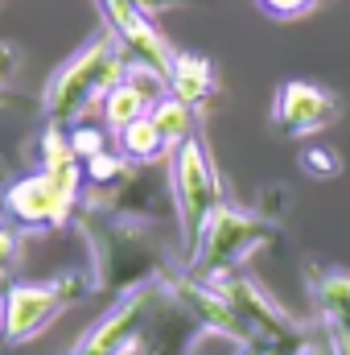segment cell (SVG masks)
I'll return each mask as SVG.
<instances>
[{
	"label": "cell",
	"instance_id": "cell-9",
	"mask_svg": "<svg viewBox=\"0 0 350 355\" xmlns=\"http://www.w3.org/2000/svg\"><path fill=\"white\" fill-rule=\"evenodd\" d=\"M95 8H99V17H103V29L124 46L128 62L149 67V71H157V75H169L177 50L165 42V33L157 29V21H153L145 8H136L132 0H95Z\"/></svg>",
	"mask_w": 350,
	"mask_h": 355
},
{
	"label": "cell",
	"instance_id": "cell-14",
	"mask_svg": "<svg viewBox=\"0 0 350 355\" xmlns=\"http://www.w3.org/2000/svg\"><path fill=\"white\" fill-rule=\"evenodd\" d=\"M149 116H153V120H157V128L169 137V145H181L185 137H194V132H198V112H194V107H185V103L174 99V95L157 99V107H153Z\"/></svg>",
	"mask_w": 350,
	"mask_h": 355
},
{
	"label": "cell",
	"instance_id": "cell-20",
	"mask_svg": "<svg viewBox=\"0 0 350 355\" xmlns=\"http://www.w3.org/2000/svg\"><path fill=\"white\" fill-rule=\"evenodd\" d=\"M12 75H17V50L8 42H0V87H8Z\"/></svg>",
	"mask_w": 350,
	"mask_h": 355
},
{
	"label": "cell",
	"instance_id": "cell-2",
	"mask_svg": "<svg viewBox=\"0 0 350 355\" xmlns=\"http://www.w3.org/2000/svg\"><path fill=\"white\" fill-rule=\"evenodd\" d=\"M87 194L83 157L71 145L66 128L46 124L37 141V170L4 186L0 211L21 232H58L75 223V211Z\"/></svg>",
	"mask_w": 350,
	"mask_h": 355
},
{
	"label": "cell",
	"instance_id": "cell-16",
	"mask_svg": "<svg viewBox=\"0 0 350 355\" xmlns=\"http://www.w3.org/2000/svg\"><path fill=\"white\" fill-rule=\"evenodd\" d=\"M66 132H71V145H75V153H79L83 162L116 145V137H111L107 128H87V124H75V128H66Z\"/></svg>",
	"mask_w": 350,
	"mask_h": 355
},
{
	"label": "cell",
	"instance_id": "cell-13",
	"mask_svg": "<svg viewBox=\"0 0 350 355\" xmlns=\"http://www.w3.org/2000/svg\"><path fill=\"white\" fill-rule=\"evenodd\" d=\"M116 149L132 162V166H153V162H161V157H169V137L157 128V120L153 116H140V120H132L128 128H120L116 132Z\"/></svg>",
	"mask_w": 350,
	"mask_h": 355
},
{
	"label": "cell",
	"instance_id": "cell-11",
	"mask_svg": "<svg viewBox=\"0 0 350 355\" xmlns=\"http://www.w3.org/2000/svg\"><path fill=\"white\" fill-rule=\"evenodd\" d=\"M309 302L326 335L334 339L338 355H350V272L334 265H309L305 268Z\"/></svg>",
	"mask_w": 350,
	"mask_h": 355
},
{
	"label": "cell",
	"instance_id": "cell-17",
	"mask_svg": "<svg viewBox=\"0 0 350 355\" xmlns=\"http://www.w3.org/2000/svg\"><path fill=\"white\" fill-rule=\"evenodd\" d=\"M256 4H260L272 21H297V17H309L313 8H322L330 0H256Z\"/></svg>",
	"mask_w": 350,
	"mask_h": 355
},
{
	"label": "cell",
	"instance_id": "cell-4",
	"mask_svg": "<svg viewBox=\"0 0 350 355\" xmlns=\"http://www.w3.org/2000/svg\"><path fill=\"white\" fill-rule=\"evenodd\" d=\"M95 289L91 272L66 268L50 281H17L0 293V343L4 347H25L42 339L71 306H79Z\"/></svg>",
	"mask_w": 350,
	"mask_h": 355
},
{
	"label": "cell",
	"instance_id": "cell-3",
	"mask_svg": "<svg viewBox=\"0 0 350 355\" xmlns=\"http://www.w3.org/2000/svg\"><path fill=\"white\" fill-rule=\"evenodd\" d=\"M128 75V54L124 46L103 29L91 42H83L50 79L42 91V116L54 128H75L87 120L91 107L103 103V95Z\"/></svg>",
	"mask_w": 350,
	"mask_h": 355
},
{
	"label": "cell",
	"instance_id": "cell-19",
	"mask_svg": "<svg viewBox=\"0 0 350 355\" xmlns=\"http://www.w3.org/2000/svg\"><path fill=\"white\" fill-rule=\"evenodd\" d=\"M297 355H338V347H334V339L326 335V327H322V322H313V327H309V335H305V343L297 347Z\"/></svg>",
	"mask_w": 350,
	"mask_h": 355
},
{
	"label": "cell",
	"instance_id": "cell-8",
	"mask_svg": "<svg viewBox=\"0 0 350 355\" xmlns=\"http://www.w3.org/2000/svg\"><path fill=\"white\" fill-rule=\"evenodd\" d=\"M165 297L169 293H165V281L161 277L149 281V285H140V289L120 293L95 318V327H91L87 335H79L71 343L66 355H132V352H140V343L149 335V322L165 306Z\"/></svg>",
	"mask_w": 350,
	"mask_h": 355
},
{
	"label": "cell",
	"instance_id": "cell-18",
	"mask_svg": "<svg viewBox=\"0 0 350 355\" xmlns=\"http://www.w3.org/2000/svg\"><path fill=\"white\" fill-rule=\"evenodd\" d=\"M17 265H21V232L0 227V285L17 272Z\"/></svg>",
	"mask_w": 350,
	"mask_h": 355
},
{
	"label": "cell",
	"instance_id": "cell-5",
	"mask_svg": "<svg viewBox=\"0 0 350 355\" xmlns=\"http://www.w3.org/2000/svg\"><path fill=\"white\" fill-rule=\"evenodd\" d=\"M169 194H174V211H177V227H181V261L194 257L206 219L227 202L223 198V178L210 162L206 137L194 132L181 145L169 149Z\"/></svg>",
	"mask_w": 350,
	"mask_h": 355
},
{
	"label": "cell",
	"instance_id": "cell-12",
	"mask_svg": "<svg viewBox=\"0 0 350 355\" xmlns=\"http://www.w3.org/2000/svg\"><path fill=\"white\" fill-rule=\"evenodd\" d=\"M165 83H169V95H174V99H181L185 107H194V112L202 116V112L210 107L214 91H219V75H214L210 58L190 54V50H177L174 67H169V75H165Z\"/></svg>",
	"mask_w": 350,
	"mask_h": 355
},
{
	"label": "cell",
	"instance_id": "cell-23",
	"mask_svg": "<svg viewBox=\"0 0 350 355\" xmlns=\"http://www.w3.org/2000/svg\"><path fill=\"white\" fill-rule=\"evenodd\" d=\"M4 99H8V87H0V107H4Z\"/></svg>",
	"mask_w": 350,
	"mask_h": 355
},
{
	"label": "cell",
	"instance_id": "cell-7",
	"mask_svg": "<svg viewBox=\"0 0 350 355\" xmlns=\"http://www.w3.org/2000/svg\"><path fill=\"white\" fill-rule=\"evenodd\" d=\"M210 285H214V289L231 302V310L239 314L243 335H248L243 347H256V352H264V355H297V347L305 343V335H309L313 322L293 318L248 268L227 272V277H219V281H210Z\"/></svg>",
	"mask_w": 350,
	"mask_h": 355
},
{
	"label": "cell",
	"instance_id": "cell-10",
	"mask_svg": "<svg viewBox=\"0 0 350 355\" xmlns=\"http://www.w3.org/2000/svg\"><path fill=\"white\" fill-rule=\"evenodd\" d=\"M338 95L309 79H288L272 99V124L284 141H309L338 120Z\"/></svg>",
	"mask_w": 350,
	"mask_h": 355
},
{
	"label": "cell",
	"instance_id": "cell-15",
	"mask_svg": "<svg viewBox=\"0 0 350 355\" xmlns=\"http://www.w3.org/2000/svg\"><path fill=\"white\" fill-rule=\"evenodd\" d=\"M297 166H301V174L313 178V182H334V178H342V170H347L342 153L330 149V145H305L301 157H297Z\"/></svg>",
	"mask_w": 350,
	"mask_h": 355
},
{
	"label": "cell",
	"instance_id": "cell-6",
	"mask_svg": "<svg viewBox=\"0 0 350 355\" xmlns=\"http://www.w3.org/2000/svg\"><path fill=\"white\" fill-rule=\"evenodd\" d=\"M276 236H280L276 219H268L260 211H243V207L223 202L206 219L202 240H198L194 257L185 261V268L194 277H202V281H219L227 272H239L260 248L276 244Z\"/></svg>",
	"mask_w": 350,
	"mask_h": 355
},
{
	"label": "cell",
	"instance_id": "cell-22",
	"mask_svg": "<svg viewBox=\"0 0 350 355\" xmlns=\"http://www.w3.org/2000/svg\"><path fill=\"white\" fill-rule=\"evenodd\" d=\"M239 355H264V352H256V347H239Z\"/></svg>",
	"mask_w": 350,
	"mask_h": 355
},
{
	"label": "cell",
	"instance_id": "cell-21",
	"mask_svg": "<svg viewBox=\"0 0 350 355\" xmlns=\"http://www.w3.org/2000/svg\"><path fill=\"white\" fill-rule=\"evenodd\" d=\"M136 8H145L149 17H157V12H165V8H177V4H198V0H132Z\"/></svg>",
	"mask_w": 350,
	"mask_h": 355
},
{
	"label": "cell",
	"instance_id": "cell-1",
	"mask_svg": "<svg viewBox=\"0 0 350 355\" xmlns=\"http://www.w3.org/2000/svg\"><path fill=\"white\" fill-rule=\"evenodd\" d=\"M75 227L87 240L95 293H128L174 268L165 261V248L153 223H145L140 215L111 211V207L83 198L75 211Z\"/></svg>",
	"mask_w": 350,
	"mask_h": 355
}]
</instances>
